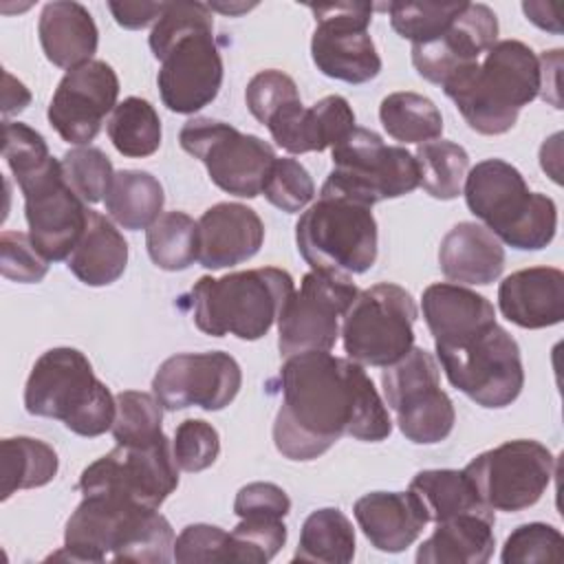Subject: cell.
<instances>
[{
	"label": "cell",
	"instance_id": "e0dca14e",
	"mask_svg": "<svg viewBox=\"0 0 564 564\" xmlns=\"http://www.w3.org/2000/svg\"><path fill=\"white\" fill-rule=\"evenodd\" d=\"M308 9L315 15L311 57L317 70L346 84L375 79L381 70V57L368 35L375 4L328 2L308 4Z\"/></svg>",
	"mask_w": 564,
	"mask_h": 564
},
{
	"label": "cell",
	"instance_id": "9c48e42d",
	"mask_svg": "<svg viewBox=\"0 0 564 564\" xmlns=\"http://www.w3.org/2000/svg\"><path fill=\"white\" fill-rule=\"evenodd\" d=\"M333 170L319 194L344 196L361 205H377L399 198L419 187V165L412 152L401 145H386L383 139L355 126L330 152Z\"/></svg>",
	"mask_w": 564,
	"mask_h": 564
},
{
	"label": "cell",
	"instance_id": "db71d44e",
	"mask_svg": "<svg viewBox=\"0 0 564 564\" xmlns=\"http://www.w3.org/2000/svg\"><path fill=\"white\" fill-rule=\"evenodd\" d=\"M555 9H557L555 4H546V2H522V11L535 26L551 31V33H562L560 18H557Z\"/></svg>",
	"mask_w": 564,
	"mask_h": 564
},
{
	"label": "cell",
	"instance_id": "83f0119b",
	"mask_svg": "<svg viewBox=\"0 0 564 564\" xmlns=\"http://www.w3.org/2000/svg\"><path fill=\"white\" fill-rule=\"evenodd\" d=\"M37 35L46 59L66 70L90 62L99 44L97 24L79 2L57 0L44 4L37 20Z\"/></svg>",
	"mask_w": 564,
	"mask_h": 564
},
{
	"label": "cell",
	"instance_id": "3957f363",
	"mask_svg": "<svg viewBox=\"0 0 564 564\" xmlns=\"http://www.w3.org/2000/svg\"><path fill=\"white\" fill-rule=\"evenodd\" d=\"M174 531L159 509L110 498L84 496L64 529V549L53 560L70 562H139L174 560Z\"/></svg>",
	"mask_w": 564,
	"mask_h": 564
},
{
	"label": "cell",
	"instance_id": "836d02e7",
	"mask_svg": "<svg viewBox=\"0 0 564 564\" xmlns=\"http://www.w3.org/2000/svg\"><path fill=\"white\" fill-rule=\"evenodd\" d=\"M2 458V500H9L20 489L48 485L59 467L55 449L31 436H11L0 443Z\"/></svg>",
	"mask_w": 564,
	"mask_h": 564
},
{
	"label": "cell",
	"instance_id": "d6986e66",
	"mask_svg": "<svg viewBox=\"0 0 564 564\" xmlns=\"http://www.w3.org/2000/svg\"><path fill=\"white\" fill-rule=\"evenodd\" d=\"M242 386L238 361L223 350L181 352L167 357L154 379L152 392L170 412L198 405L207 412L229 405Z\"/></svg>",
	"mask_w": 564,
	"mask_h": 564
},
{
	"label": "cell",
	"instance_id": "5b68a950",
	"mask_svg": "<svg viewBox=\"0 0 564 564\" xmlns=\"http://www.w3.org/2000/svg\"><path fill=\"white\" fill-rule=\"evenodd\" d=\"M295 291L289 271L260 267L227 273L223 278L203 275L189 289L192 317L198 330L212 337L234 335L245 341L264 337Z\"/></svg>",
	"mask_w": 564,
	"mask_h": 564
},
{
	"label": "cell",
	"instance_id": "f35d334b",
	"mask_svg": "<svg viewBox=\"0 0 564 564\" xmlns=\"http://www.w3.org/2000/svg\"><path fill=\"white\" fill-rule=\"evenodd\" d=\"M117 412L112 421V436L117 445H150L163 436V405L154 394L139 390H123L115 397Z\"/></svg>",
	"mask_w": 564,
	"mask_h": 564
},
{
	"label": "cell",
	"instance_id": "8fae6325",
	"mask_svg": "<svg viewBox=\"0 0 564 564\" xmlns=\"http://www.w3.org/2000/svg\"><path fill=\"white\" fill-rule=\"evenodd\" d=\"M416 315L412 295L399 284L379 282L359 291L341 324L348 359L375 368L397 364L414 346Z\"/></svg>",
	"mask_w": 564,
	"mask_h": 564
},
{
	"label": "cell",
	"instance_id": "4fadbf2b",
	"mask_svg": "<svg viewBox=\"0 0 564 564\" xmlns=\"http://www.w3.org/2000/svg\"><path fill=\"white\" fill-rule=\"evenodd\" d=\"M438 372L436 357L416 346L381 372L386 405L394 412L401 434L416 445L441 443L454 430V403L441 390Z\"/></svg>",
	"mask_w": 564,
	"mask_h": 564
},
{
	"label": "cell",
	"instance_id": "681fc988",
	"mask_svg": "<svg viewBox=\"0 0 564 564\" xmlns=\"http://www.w3.org/2000/svg\"><path fill=\"white\" fill-rule=\"evenodd\" d=\"M174 562H229V533L216 524H187L174 540Z\"/></svg>",
	"mask_w": 564,
	"mask_h": 564
},
{
	"label": "cell",
	"instance_id": "e575fe53",
	"mask_svg": "<svg viewBox=\"0 0 564 564\" xmlns=\"http://www.w3.org/2000/svg\"><path fill=\"white\" fill-rule=\"evenodd\" d=\"M379 119L383 130L403 143H427L438 139L443 132V117L436 104L410 90L383 97Z\"/></svg>",
	"mask_w": 564,
	"mask_h": 564
},
{
	"label": "cell",
	"instance_id": "ab89813d",
	"mask_svg": "<svg viewBox=\"0 0 564 564\" xmlns=\"http://www.w3.org/2000/svg\"><path fill=\"white\" fill-rule=\"evenodd\" d=\"M467 2H388L381 4L390 13L392 29L412 44L436 40L449 29Z\"/></svg>",
	"mask_w": 564,
	"mask_h": 564
},
{
	"label": "cell",
	"instance_id": "d6a6232c",
	"mask_svg": "<svg viewBox=\"0 0 564 564\" xmlns=\"http://www.w3.org/2000/svg\"><path fill=\"white\" fill-rule=\"evenodd\" d=\"M352 557L355 529L344 511L337 507H324L304 520L293 562L348 564Z\"/></svg>",
	"mask_w": 564,
	"mask_h": 564
},
{
	"label": "cell",
	"instance_id": "ffe728a7",
	"mask_svg": "<svg viewBox=\"0 0 564 564\" xmlns=\"http://www.w3.org/2000/svg\"><path fill=\"white\" fill-rule=\"evenodd\" d=\"M117 97L115 68L101 59H90L66 70L51 97L46 117L66 143L88 145L99 134L106 115L115 110Z\"/></svg>",
	"mask_w": 564,
	"mask_h": 564
},
{
	"label": "cell",
	"instance_id": "cb8c5ba5",
	"mask_svg": "<svg viewBox=\"0 0 564 564\" xmlns=\"http://www.w3.org/2000/svg\"><path fill=\"white\" fill-rule=\"evenodd\" d=\"M500 313L520 328H546L564 319V273L555 267H529L498 286Z\"/></svg>",
	"mask_w": 564,
	"mask_h": 564
},
{
	"label": "cell",
	"instance_id": "f907efd6",
	"mask_svg": "<svg viewBox=\"0 0 564 564\" xmlns=\"http://www.w3.org/2000/svg\"><path fill=\"white\" fill-rule=\"evenodd\" d=\"M291 511V500L286 491L273 482H249L238 489L234 500V513L238 518L267 516L284 518Z\"/></svg>",
	"mask_w": 564,
	"mask_h": 564
},
{
	"label": "cell",
	"instance_id": "c3c4849f",
	"mask_svg": "<svg viewBox=\"0 0 564 564\" xmlns=\"http://www.w3.org/2000/svg\"><path fill=\"white\" fill-rule=\"evenodd\" d=\"M2 134V156L15 178L42 167L51 159L44 137L26 123L4 121Z\"/></svg>",
	"mask_w": 564,
	"mask_h": 564
},
{
	"label": "cell",
	"instance_id": "f1b7e54d",
	"mask_svg": "<svg viewBox=\"0 0 564 564\" xmlns=\"http://www.w3.org/2000/svg\"><path fill=\"white\" fill-rule=\"evenodd\" d=\"M128 264V242L121 231L99 212L88 209L86 229L66 258L68 271L88 286L117 282Z\"/></svg>",
	"mask_w": 564,
	"mask_h": 564
},
{
	"label": "cell",
	"instance_id": "1f68e13d",
	"mask_svg": "<svg viewBox=\"0 0 564 564\" xmlns=\"http://www.w3.org/2000/svg\"><path fill=\"white\" fill-rule=\"evenodd\" d=\"M165 194L156 176L141 170L115 172L104 198L108 216L123 229H148L163 209Z\"/></svg>",
	"mask_w": 564,
	"mask_h": 564
},
{
	"label": "cell",
	"instance_id": "f6af8a7d",
	"mask_svg": "<svg viewBox=\"0 0 564 564\" xmlns=\"http://www.w3.org/2000/svg\"><path fill=\"white\" fill-rule=\"evenodd\" d=\"M172 452L178 469L196 474L216 463L220 454V436L212 423L203 419H185L174 432Z\"/></svg>",
	"mask_w": 564,
	"mask_h": 564
},
{
	"label": "cell",
	"instance_id": "d4e9b609",
	"mask_svg": "<svg viewBox=\"0 0 564 564\" xmlns=\"http://www.w3.org/2000/svg\"><path fill=\"white\" fill-rule=\"evenodd\" d=\"M355 520L368 542L383 553H401L430 522L416 496L408 491H370L355 502Z\"/></svg>",
	"mask_w": 564,
	"mask_h": 564
},
{
	"label": "cell",
	"instance_id": "4316f807",
	"mask_svg": "<svg viewBox=\"0 0 564 564\" xmlns=\"http://www.w3.org/2000/svg\"><path fill=\"white\" fill-rule=\"evenodd\" d=\"M438 267L452 282L491 284L505 269V249L485 225L465 220L441 240Z\"/></svg>",
	"mask_w": 564,
	"mask_h": 564
},
{
	"label": "cell",
	"instance_id": "277c9868",
	"mask_svg": "<svg viewBox=\"0 0 564 564\" xmlns=\"http://www.w3.org/2000/svg\"><path fill=\"white\" fill-rule=\"evenodd\" d=\"M443 93L478 134L509 132L524 106L540 95V59L520 40H500L485 59L452 75Z\"/></svg>",
	"mask_w": 564,
	"mask_h": 564
},
{
	"label": "cell",
	"instance_id": "30bf717a",
	"mask_svg": "<svg viewBox=\"0 0 564 564\" xmlns=\"http://www.w3.org/2000/svg\"><path fill=\"white\" fill-rule=\"evenodd\" d=\"M436 359L447 381L482 408L511 405L524 386L518 341L491 324L460 341L434 344Z\"/></svg>",
	"mask_w": 564,
	"mask_h": 564
},
{
	"label": "cell",
	"instance_id": "9a60e30c",
	"mask_svg": "<svg viewBox=\"0 0 564 564\" xmlns=\"http://www.w3.org/2000/svg\"><path fill=\"white\" fill-rule=\"evenodd\" d=\"M555 469L551 449L518 438L487 449L465 465V474L491 511H522L546 491Z\"/></svg>",
	"mask_w": 564,
	"mask_h": 564
},
{
	"label": "cell",
	"instance_id": "ac0fdd59",
	"mask_svg": "<svg viewBox=\"0 0 564 564\" xmlns=\"http://www.w3.org/2000/svg\"><path fill=\"white\" fill-rule=\"evenodd\" d=\"M15 181L24 196V216L33 245L48 262L66 260L86 229L88 207L68 187L62 163L51 156L42 167Z\"/></svg>",
	"mask_w": 564,
	"mask_h": 564
},
{
	"label": "cell",
	"instance_id": "7c38bea8",
	"mask_svg": "<svg viewBox=\"0 0 564 564\" xmlns=\"http://www.w3.org/2000/svg\"><path fill=\"white\" fill-rule=\"evenodd\" d=\"M181 148L196 156L214 185L238 198L262 194L275 163V150L256 134H245L225 121L194 117L178 132Z\"/></svg>",
	"mask_w": 564,
	"mask_h": 564
},
{
	"label": "cell",
	"instance_id": "d590c367",
	"mask_svg": "<svg viewBox=\"0 0 564 564\" xmlns=\"http://www.w3.org/2000/svg\"><path fill=\"white\" fill-rule=\"evenodd\" d=\"M108 137L115 150L130 159H143L161 145V119L154 106L141 97L119 101L108 119Z\"/></svg>",
	"mask_w": 564,
	"mask_h": 564
},
{
	"label": "cell",
	"instance_id": "74e56055",
	"mask_svg": "<svg viewBox=\"0 0 564 564\" xmlns=\"http://www.w3.org/2000/svg\"><path fill=\"white\" fill-rule=\"evenodd\" d=\"M150 260L163 271H183L198 260V223L185 212H165L145 229Z\"/></svg>",
	"mask_w": 564,
	"mask_h": 564
},
{
	"label": "cell",
	"instance_id": "44dd1931",
	"mask_svg": "<svg viewBox=\"0 0 564 564\" xmlns=\"http://www.w3.org/2000/svg\"><path fill=\"white\" fill-rule=\"evenodd\" d=\"M498 40V18L482 2H467L445 33L425 44H412L416 73L443 86L452 75L480 59Z\"/></svg>",
	"mask_w": 564,
	"mask_h": 564
},
{
	"label": "cell",
	"instance_id": "11a10c76",
	"mask_svg": "<svg viewBox=\"0 0 564 564\" xmlns=\"http://www.w3.org/2000/svg\"><path fill=\"white\" fill-rule=\"evenodd\" d=\"M212 11L216 9V11H223V13H229V15H236V13H240V11H249L251 7H256V4H223V2H209L207 4Z\"/></svg>",
	"mask_w": 564,
	"mask_h": 564
},
{
	"label": "cell",
	"instance_id": "52a82bcc",
	"mask_svg": "<svg viewBox=\"0 0 564 564\" xmlns=\"http://www.w3.org/2000/svg\"><path fill=\"white\" fill-rule=\"evenodd\" d=\"M24 408L33 416L57 419L79 436H101L112 427L117 403L90 361L77 348L59 346L40 355L24 386Z\"/></svg>",
	"mask_w": 564,
	"mask_h": 564
},
{
	"label": "cell",
	"instance_id": "603a6c76",
	"mask_svg": "<svg viewBox=\"0 0 564 564\" xmlns=\"http://www.w3.org/2000/svg\"><path fill=\"white\" fill-rule=\"evenodd\" d=\"M264 242L260 216L242 203H216L198 218V262L218 271L251 260Z\"/></svg>",
	"mask_w": 564,
	"mask_h": 564
},
{
	"label": "cell",
	"instance_id": "484cf974",
	"mask_svg": "<svg viewBox=\"0 0 564 564\" xmlns=\"http://www.w3.org/2000/svg\"><path fill=\"white\" fill-rule=\"evenodd\" d=\"M421 308L434 344H454L496 324L494 304L485 295L452 282L430 284Z\"/></svg>",
	"mask_w": 564,
	"mask_h": 564
},
{
	"label": "cell",
	"instance_id": "8992f818",
	"mask_svg": "<svg viewBox=\"0 0 564 564\" xmlns=\"http://www.w3.org/2000/svg\"><path fill=\"white\" fill-rule=\"evenodd\" d=\"M469 212L505 245L520 251H538L551 245L557 229L553 198L529 192L518 167L502 159L476 163L463 183Z\"/></svg>",
	"mask_w": 564,
	"mask_h": 564
},
{
	"label": "cell",
	"instance_id": "6da1fadb",
	"mask_svg": "<svg viewBox=\"0 0 564 564\" xmlns=\"http://www.w3.org/2000/svg\"><path fill=\"white\" fill-rule=\"evenodd\" d=\"M280 390L273 443L289 460H313L341 436L379 443L392 432L388 405L364 366L330 350L286 357Z\"/></svg>",
	"mask_w": 564,
	"mask_h": 564
},
{
	"label": "cell",
	"instance_id": "5bb4252c",
	"mask_svg": "<svg viewBox=\"0 0 564 564\" xmlns=\"http://www.w3.org/2000/svg\"><path fill=\"white\" fill-rule=\"evenodd\" d=\"M176 487L178 465L165 434L141 447L117 445L79 476V491L84 496H110L145 509H159Z\"/></svg>",
	"mask_w": 564,
	"mask_h": 564
},
{
	"label": "cell",
	"instance_id": "f546056e",
	"mask_svg": "<svg viewBox=\"0 0 564 564\" xmlns=\"http://www.w3.org/2000/svg\"><path fill=\"white\" fill-rule=\"evenodd\" d=\"M496 518L465 513L436 522L434 533L419 546L416 564H485L494 555Z\"/></svg>",
	"mask_w": 564,
	"mask_h": 564
},
{
	"label": "cell",
	"instance_id": "60d3db41",
	"mask_svg": "<svg viewBox=\"0 0 564 564\" xmlns=\"http://www.w3.org/2000/svg\"><path fill=\"white\" fill-rule=\"evenodd\" d=\"M286 542V524L282 518L249 516L229 531V562L264 564L278 555Z\"/></svg>",
	"mask_w": 564,
	"mask_h": 564
},
{
	"label": "cell",
	"instance_id": "4dcf8cb0",
	"mask_svg": "<svg viewBox=\"0 0 564 564\" xmlns=\"http://www.w3.org/2000/svg\"><path fill=\"white\" fill-rule=\"evenodd\" d=\"M410 491L416 496L430 522H443L465 513L496 518L480 500L476 487L460 469H423L410 480Z\"/></svg>",
	"mask_w": 564,
	"mask_h": 564
},
{
	"label": "cell",
	"instance_id": "7a4b0ae2",
	"mask_svg": "<svg viewBox=\"0 0 564 564\" xmlns=\"http://www.w3.org/2000/svg\"><path fill=\"white\" fill-rule=\"evenodd\" d=\"M148 42L161 62L156 84L167 110L194 115L216 99L225 70L207 4L167 2Z\"/></svg>",
	"mask_w": 564,
	"mask_h": 564
},
{
	"label": "cell",
	"instance_id": "7402d4cb",
	"mask_svg": "<svg viewBox=\"0 0 564 564\" xmlns=\"http://www.w3.org/2000/svg\"><path fill=\"white\" fill-rule=\"evenodd\" d=\"M267 128L273 141L291 154L322 152L355 130V112L341 95L322 97L311 108H304L300 99L271 117Z\"/></svg>",
	"mask_w": 564,
	"mask_h": 564
},
{
	"label": "cell",
	"instance_id": "7dc6e473",
	"mask_svg": "<svg viewBox=\"0 0 564 564\" xmlns=\"http://www.w3.org/2000/svg\"><path fill=\"white\" fill-rule=\"evenodd\" d=\"M48 271V260L37 251L29 234L2 231L0 236V273L20 284H35Z\"/></svg>",
	"mask_w": 564,
	"mask_h": 564
},
{
	"label": "cell",
	"instance_id": "816d5d0a",
	"mask_svg": "<svg viewBox=\"0 0 564 564\" xmlns=\"http://www.w3.org/2000/svg\"><path fill=\"white\" fill-rule=\"evenodd\" d=\"M165 7L167 2H108L115 22L130 31L145 29L148 24L156 22L163 15Z\"/></svg>",
	"mask_w": 564,
	"mask_h": 564
},
{
	"label": "cell",
	"instance_id": "bcb514c9",
	"mask_svg": "<svg viewBox=\"0 0 564 564\" xmlns=\"http://www.w3.org/2000/svg\"><path fill=\"white\" fill-rule=\"evenodd\" d=\"M245 101L249 112L267 126L271 117H275L284 106L300 101V90L295 82L275 68H267L256 73L245 90Z\"/></svg>",
	"mask_w": 564,
	"mask_h": 564
},
{
	"label": "cell",
	"instance_id": "ee69618b",
	"mask_svg": "<svg viewBox=\"0 0 564 564\" xmlns=\"http://www.w3.org/2000/svg\"><path fill=\"white\" fill-rule=\"evenodd\" d=\"M262 194L273 207L286 214H297L313 200L315 183L300 161L284 156L275 159L271 165Z\"/></svg>",
	"mask_w": 564,
	"mask_h": 564
},
{
	"label": "cell",
	"instance_id": "f5cc1de1",
	"mask_svg": "<svg viewBox=\"0 0 564 564\" xmlns=\"http://www.w3.org/2000/svg\"><path fill=\"white\" fill-rule=\"evenodd\" d=\"M2 79H4V88H2V115H4V121L11 117V115H18L22 112L29 104H31V93L29 88L15 79L9 70L2 73Z\"/></svg>",
	"mask_w": 564,
	"mask_h": 564
},
{
	"label": "cell",
	"instance_id": "2e32d148",
	"mask_svg": "<svg viewBox=\"0 0 564 564\" xmlns=\"http://www.w3.org/2000/svg\"><path fill=\"white\" fill-rule=\"evenodd\" d=\"M357 293L350 275L308 271L278 315L280 355L286 359L308 350H330L339 335V317Z\"/></svg>",
	"mask_w": 564,
	"mask_h": 564
},
{
	"label": "cell",
	"instance_id": "b9f144b4",
	"mask_svg": "<svg viewBox=\"0 0 564 564\" xmlns=\"http://www.w3.org/2000/svg\"><path fill=\"white\" fill-rule=\"evenodd\" d=\"M59 163L68 187L84 203H99L106 198L115 172L110 159L99 148H73L62 156Z\"/></svg>",
	"mask_w": 564,
	"mask_h": 564
},
{
	"label": "cell",
	"instance_id": "ba28073f",
	"mask_svg": "<svg viewBox=\"0 0 564 564\" xmlns=\"http://www.w3.org/2000/svg\"><path fill=\"white\" fill-rule=\"evenodd\" d=\"M300 256L313 271L357 275L377 260V220L372 207L357 200L319 194L295 223Z\"/></svg>",
	"mask_w": 564,
	"mask_h": 564
},
{
	"label": "cell",
	"instance_id": "8d00e7d4",
	"mask_svg": "<svg viewBox=\"0 0 564 564\" xmlns=\"http://www.w3.org/2000/svg\"><path fill=\"white\" fill-rule=\"evenodd\" d=\"M419 185L438 200H452L463 192L469 172V154L463 145L445 139L419 143L414 152Z\"/></svg>",
	"mask_w": 564,
	"mask_h": 564
},
{
	"label": "cell",
	"instance_id": "7bdbcfd3",
	"mask_svg": "<svg viewBox=\"0 0 564 564\" xmlns=\"http://www.w3.org/2000/svg\"><path fill=\"white\" fill-rule=\"evenodd\" d=\"M502 564H535V562H562L564 538L562 533L544 522L520 524L505 540Z\"/></svg>",
	"mask_w": 564,
	"mask_h": 564
}]
</instances>
